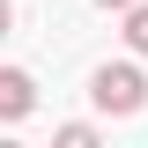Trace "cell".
<instances>
[{
	"label": "cell",
	"instance_id": "3",
	"mask_svg": "<svg viewBox=\"0 0 148 148\" xmlns=\"http://www.w3.org/2000/svg\"><path fill=\"white\" fill-rule=\"evenodd\" d=\"M126 45H133V52H148V0H133V8H126Z\"/></svg>",
	"mask_w": 148,
	"mask_h": 148
},
{
	"label": "cell",
	"instance_id": "4",
	"mask_svg": "<svg viewBox=\"0 0 148 148\" xmlns=\"http://www.w3.org/2000/svg\"><path fill=\"white\" fill-rule=\"evenodd\" d=\"M96 141V126H82V119H74V126H59V148H89Z\"/></svg>",
	"mask_w": 148,
	"mask_h": 148
},
{
	"label": "cell",
	"instance_id": "5",
	"mask_svg": "<svg viewBox=\"0 0 148 148\" xmlns=\"http://www.w3.org/2000/svg\"><path fill=\"white\" fill-rule=\"evenodd\" d=\"M8 30H15V8H8V0H0V37H8Z\"/></svg>",
	"mask_w": 148,
	"mask_h": 148
},
{
	"label": "cell",
	"instance_id": "1",
	"mask_svg": "<svg viewBox=\"0 0 148 148\" xmlns=\"http://www.w3.org/2000/svg\"><path fill=\"white\" fill-rule=\"evenodd\" d=\"M89 96H96L104 111H119V119H126V111H141V104H148V82H141V67H133V59H119V67H96Z\"/></svg>",
	"mask_w": 148,
	"mask_h": 148
},
{
	"label": "cell",
	"instance_id": "6",
	"mask_svg": "<svg viewBox=\"0 0 148 148\" xmlns=\"http://www.w3.org/2000/svg\"><path fill=\"white\" fill-rule=\"evenodd\" d=\"M104 8H133V0H104Z\"/></svg>",
	"mask_w": 148,
	"mask_h": 148
},
{
	"label": "cell",
	"instance_id": "2",
	"mask_svg": "<svg viewBox=\"0 0 148 148\" xmlns=\"http://www.w3.org/2000/svg\"><path fill=\"white\" fill-rule=\"evenodd\" d=\"M30 111H37V82L22 67H0V119L15 126V119H30Z\"/></svg>",
	"mask_w": 148,
	"mask_h": 148
}]
</instances>
